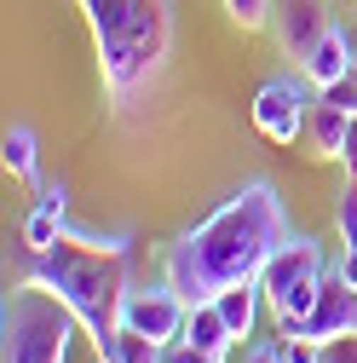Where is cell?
Returning <instances> with one entry per match:
<instances>
[{
	"mask_svg": "<svg viewBox=\"0 0 357 363\" xmlns=\"http://www.w3.org/2000/svg\"><path fill=\"white\" fill-rule=\"evenodd\" d=\"M288 202L271 179H248L242 191H231L208 219H196L185 237L167 248L162 277L185 294L191 306L213 300L231 283H259V271L271 265V254L288 242Z\"/></svg>",
	"mask_w": 357,
	"mask_h": 363,
	"instance_id": "obj_1",
	"label": "cell"
},
{
	"mask_svg": "<svg viewBox=\"0 0 357 363\" xmlns=\"http://www.w3.org/2000/svg\"><path fill=\"white\" fill-rule=\"evenodd\" d=\"M311 104H317V86H311L305 75H271V81H259V93H254V127L271 145L288 150V145L305 139Z\"/></svg>",
	"mask_w": 357,
	"mask_h": 363,
	"instance_id": "obj_6",
	"label": "cell"
},
{
	"mask_svg": "<svg viewBox=\"0 0 357 363\" xmlns=\"http://www.w3.org/2000/svg\"><path fill=\"white\" fill-rule=\"evenodd\" d=\"M351 75H357V64H351Z\"/></svg>",
	"mask_w": 357,
	"mask_h": 363,
	"instance_id": "obj_27",
	"label": "cell"
},
{
	"mask_svg": "<svg viewBox=\"0 0 357 363\" xmlns=\"http://www.w3.org/2000/svg\"><path fill=\"white\" fill-rule=\"evenodd\" d=\"M0 162L18 185H35L40 191V139L35 127H6V139H0Z\"/></svg>",
	"mask_w": 357,
	"mask_h": 363,
	"instance_id": "obj_13",
	"label": "cell"
},
{
	"mask_svg": "<svg viewBox=\"0 0 357 363\" xmlns=\"http://www.w3.org/2000/svg\"><path fill=\"white\" fill-rule=\"evenodd\" d=\"M351 64H357V47H351L346 23H329V29H323V40L300 58V75L323 93V86H334V81H346V75H351Z\"/></svg>",
	"mask_w": 357,
	"mask_h": 363,
	"instance_id": "obj_10",
	"label": "cell"
},
{
	"mask_svg": "<svg viewBox=\"0 0 357 363\" xmlns=\"http://www.w3.org/2000/svg\"><path fill=\"white\" fill-rule=\"evenodd\" d=\"M340 167L351 173V185H357V116H351V133H346V145H340Z\"/></svg>",
	"mask_w": 357,
	"mask_h": 363,
	"instance_id": "obj_23",
	"label": "cell"
},
{
	"mask_svg": "<svg viewBox=\"0 0 357 363\" xmlns=\"http://www.w3.org/2000/svg\"><path fill=\"white\" fill-rule=\"evenodd\" d=\"M334 237H340V248H357V185H346L334 196Z\"/></svg>",
	"mask_w": 357,
	"mask_h": 363,
	"instance_id": "obj_18",
	"label": "cell"
},
{
	"mask_svg": "<svg viewBox=\"0 0 357 363\" xmlns=\"http://www.w3.org/2000/svg\"><path fill=\"white\" fill-rule=\"evenodd\" d=\"M346 133H351V116H340L334 104H311V121H305V145L317 150L323 162H340V145H346Z\"/></svg>",
	"mask_w": 357,
	"mask_h": 363,
	"instance_id": "obj_15",
	"label": "cell"
},
{
	"mask_svg": "<svg viewBox=\"0 0 357 363\" xmlns=\"http://www.w3.org/2000/svg\"><path fill=\"white\" fill-rule=\"evenodd\" d=\"M317 99H323V104H334L340 116H357V75H346V81H334V86H323Z\"/></svg>",
	"mask_w": 357,
	"mask_h": 363,
	"instance_id": "obj_19",
	"label": "cell"
},
{
	"mask_svg": "<svg viewBox=\"0 0 357 363\" xmlns=\"http://www.w3.org/2000/svg\"><path fill=\"white\" fill-rule=\"evenodd\" d=\"M167 363H219V357H208V352L191 346V340H173V346H167Z\"/></svg>",
	"mask_w": 357,
	"mask_h": 363,
	"instance_id": "obj_22",
	"label": "cell"
},
{
	"mask_svg": "<svg viewBox=\"0 0 357 363\" xmlns=\"http://www.w3.org/2000/svg\"><path fill=\"white\" fill-rule=\"evenodd\" d=\"M351 329H357V289L340 277V271H329L323 289H317V306H311L305 323H294L283 340H317V346H329L334 335H351Z\"/></svg>",
	"mask_w": 357,
	"mask_h": 363,
	"instance_id": "obj_8",
	"label": "cell"
},
{
	"mask_svg": "<svg viewBox=\"0 0 357 363\" xmlns=\"http://www.w3.org/2000/svg\"><path fill=\"white\" fill-rule=\"evenodd\" d=\"M323 363H357V329H351V335H334V340L323 346Z\"/></svg>",
	"mask_w": 357,
	"mask_h": 363,
	"instance_id": "obj_21",
	"label": "cell"
},
{
	"mask_svg": "<svg viewBox=\"0 0 357 363\" xmlns=\"http://www.w3.org/2000/svg\"><path fill=\"white\" fill-rule=\"evenodd\" d=\"M110 357H115V363H167V346H156V340L139 335V329H121L115 346H110Z\"/></svg>",
	"mask_w": 357,
	"mask_h": 363,
	"instance_id": "obj_16",
	"label": "cell"
},
{
	"mask_svg": "<svg viewBox=\"0 0 357 363\" xmlns=\"http://www.w3.org/2000/svg\"><path fill=\"white\" fill-rule=\"evenodd\" d=\"M242 363H283V346H248Z\"/></svg>",
	"mask_w": 357,
	"mask_h": 363,
	"instance_id": "obj_25",
	"label": "cell"
},
{
	"mask_svg": "<svg viewBox=\"0 0 357 363\" xmlns=\"http://www.w3.org/2000/svg\"><path fill=\"white\" fill-rule=\"evenodd\" d=\"M277 346H283V363H323L317 340H277Z\"/></svg>",
	"mask_w": 357,
	"mask_h": 363,
	"instance_id": "obj_20",
	"label": "cell"
},
{
	"mask_svg": "<svg viewBox=\"0 0 357 363\" xmlns=\"http://www.w3.org/2000/svg\"><path fill=\"white\" fill-rule=\"evenodd\" d=\"M93 29L98 75L110 86L115 110L127 116L156 93V81L173 58V0H81Z\"/></svg>",
	"mask_w": 357,
	"mask_h": 363,
	"instance_id": "obj_3",
	"label": "cell"
},
{
	"mask_svg": "<svg viewBox=\"0 0 357 363\" xmlns=\"http://www.w3.org/2000/svg\"><path fill=\"white\" fill-rule=\"evenodd\" d=\"M334 271H340V277L357 289V248H340V259H334Z\"/></svg>",
	"mask_w": 357,
	"mask_h": 363,
	"instance_id": "obj_24",
	"label": "cell"
},
{
	"mask_svg": "<svg viewBox=\"0 0 357 363\" xmlns=\"http://www.w3.org/2000/svg\"><path fill=\"white\" fill-rule=\"evenodd\" d=\"M64 231H69V185H40V196H35L29 219H23V248L47 254Z\"/></svg>",
	"mask_w": 357,
	"mask_h": 363,
	"instance_id": "obj_11",
	"label": "cell"
},
{
	"mask_svg": "<svg viewBox=\"0 0 357 363\" xmlns=\"http://www.w3.org/2000/svg\"><path fill=\"white\" fill-rule=\"evenodd\" d=\"M185 340H191V346H202V352H208V357H219V363H225V357H231V346H237L231 323L219 317V306H213V300L191 306V317H185Z\"/></svg>",
	"mask_w": 357,
	"mask_h": 363,
	"instance_id": "obj_12",
	"label": "cell"
},
{
	"mask_svg": "<svg viewBox=\"0 0 357 363\" xmlns=\"http://www.w3.org/2000/svg\"><path fill=\"white\" fill-rule=\"evenodd\" d=\"M329 23H334L329 18V0H277V12H271V35H277L283 58H294V64L323 40Z\"/></svg>",
	"mask_w": 357,
	"mask_h": 363,
	"instance_id": "obj_9",
	"label": "cell"
},
{
	"mask_svg": "<svg viewBox=\"0 0 357 363\" xmlns=\"http://www.w3.org/2000/svg\"><path fill=\"white\" fill-rule=\"evenodd\" d=\"M225 12L237 29H271V12H277V0H225Z\"/></svg>",
	"mask_w": 357,
	"mask_h": 363,
	"instance_id": "obj_17",
	"label": "cell"
},
{
	"mask_svg": "<svg viewBox=\"0 0 357 363\" xmlns=\"http://www.w3.org/2000/svg\"><path fill=\"white\" fill-rule=\"evenodd\" d=\"M127 259H132V237H93L81 225H69L47 254L29 259V283L52 289L81 317V335L98 352H110L121 335V300L132 289Z\"/></svg>",
	"mask_w": 357,
	"mask_h": 363,
	"instance_id": "obj_2",
	"label": "cell"
},
{
	"mask_svg": "<svg viewBox=\"0 0 357 363\" xmlns=\"http://www.w3.org/2000/svg\"><path fill=\"white\" fill-rule=\"evenodd\" d=\"M81 317L40 283H18L0 300V363H69Z\"/></svg>",
	"mask_w": 357,
	"mask_h": 363,
	"instance_id": "obj_4",
	"label": "cell"
},
{
	"mask_svg": "<svg viewBox=\"0 0 357 363\" xmlns=\"http://www.w3.org/2000/svg\"><path fill=\"white\" fill-rule=\"evenodd\" d=\"M185 317H191V300L178 294L167 277L150 283V289H127V300H121V329H139L156 346L185 340Z\"/></svg>",
	"mask_w": 357,
	"mask_h": 363,
	"instance_id": "obj_7",
	"label": "cell"
},
{
	"mask_svg": "<svg viewBox=\"0 0 357 363\" xmlns=\"http://www.w3.org/2000/svg\"><path fill=\"white\" fill-rule=\"evenodd\" d=\"M213 306H219V317L231 323V335L242 340V335H254V323H259L265 289H259V283H231V289H219V294H213Z\"/></svg>",
	"mask_w": 357,
	"mask_h": 363,
	"instance_id": "obj_14",
	"label": "cell"
},
{
	"mask_svg": "<svg viewBox=\"0 0 357 363\" xmlns=\"http://www.w3.org/2000/svg\"><path fill=\"white\" fill-rule=\"evenodd\" d=\"M98 363H115V357H110V352H98Z\"/></svg>",
	"mask_w": 357,
	"mask_h": 363,
	"instance_id": "obj_26",
	"label": "cell"
},
{
	"mask_svg": "<svg viewBox=\"0 0 357 363\" xmlns=\"http://www.w3.org/2000/svg\"><path fill=\"white\" fill-rule=\"evenodd\" d=\"M323 277H329L323 242H311V237H288L271 254V265L259 271V289H265V306H271V317H277V335H288L294 323H305V311L317 306Z\"/></svg>",
	"mask_w": 357,
	"mask_h": 363,
	"instance_id": "obj_5",
	"label": "cell"
}]
</instances>
